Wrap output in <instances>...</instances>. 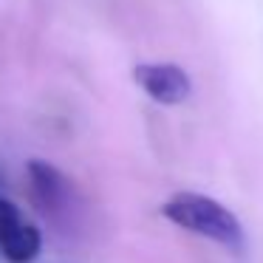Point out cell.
I'll use <instances>...</instances> for the list:
<instances>
[{
  "label": "cell",
  "mask_w": 263,
  "mask_h": 263,
  "mask_svg": "<svg viewBox=\"0 0 263 263\" xmlns=\"http://www.w3.org/2000/svg\"><path fill=\"white\" fill-rule=\"evenodd\" d=\"M159 212L170 223L181 227L184 232H193L198 238L212 240V243H221L232 252L243 249V223L218 198L184 190V193H173L161 204Z\"/></svg>",
  "instance_id": "1"
},
{
  "label": "cell",
  "mask_w": 263,
  "mask_h": 263,
  "mask_svg": "<svg viewBox=\"0 0 263 263\" xmlns=\"http://www.w3.org/2000/svg\"><path fill=\"white\" fill-rule=\"evenodd\" d=\"M26 176H29L31 201L48 221L71 218V212L77 206V187L63 170H57L51 161L31 159L26 164Z\"/></svg>",
  "instance_id": "2"
},
{
  "label": "cell",
  "mask_w": 263,
  "mask_h": 263,
  "mask_svg": "<svg viewBox=\"0 0 263 263\" xmlns=\"http://www.w3.org/2000/svg\"><path fill=\"white\" fill-rule=\"evenodd\" d=\"M133 82L159 105H181L193 93L190 74L176 63H142L133 68Z\"/></svg>",
  "instance_id": "3"
},
{
  "label": "cell",
  "mask_w": 263,
  "mask_h": 263,
  "mask_svg": "<svg viewBox=\"0 0 263 263\" xmlns=\"http://www.w3.org/2000/svg\"><path fill=\"white\" fill-rule=\"evenodd\" d=\"M43 249V235L37 227L20 221L6 238L0 240V252L9 263H31Z\"/></svg>",
  "instance_id": "4"
},
{
  "label": "cell",
  "mask_w": 263,
  "mask_h": 263,
  "mask_svg": "<svg viewBox=\"0 0 263 263\" xmlns=\"http://www.w3.org/2000/svg\"><path fill=\"white\" fill-rule=\"evenodd\" d=\"M17 223H20V210L9 198H3V195H0V240L6 238V235L12 232Z\"/></svg>",
  "instance_id": "5"
},
{
  "label": "cell",
  "mask_w": 263,
  "mask_h": 263,
  "mask_svg": "<svg viewBox=\"0 0 263 263\" xmlns=\"http://www.w3.org/2000/svg\"><path fill=\"white\" fill-rule=\"evenodd\" d=\"M0 187H3V173H0Z\"/></svg>",
  "instance_id": "6"
}]
</instances>
